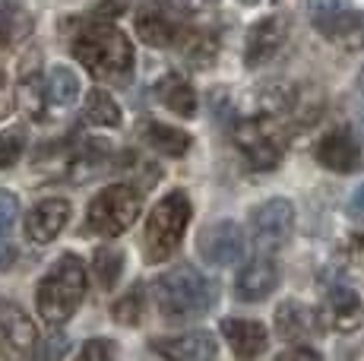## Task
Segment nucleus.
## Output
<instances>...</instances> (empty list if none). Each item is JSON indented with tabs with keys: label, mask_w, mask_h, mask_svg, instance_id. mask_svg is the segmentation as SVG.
I'll return each instance as SVG.
<instances>
[{
	"label": "nucleus",
	"mask_w": 364,
	"mask_h": 361,
	"mask_svg": "<svg viewBox=\"0 0 364 361\" xmlns=\"http://www.w3.org/2000/svg\"><path fill=\"white\" fill-rule=\"evenodd\" d=\"M282 358H320V352L317 349H307V345H298V349L282 352Z\"/></svg>",
	"instance_id": "c9c22d12"
},
{
	"label": "nucleus",
	"mask_w": 364,
	"mask_h": 361,
	"mask_svg": "<svg viewBox=\"0 0 364 361\" xmlns=\"http://www.w3.org/2000/svg\"><path fill=\"white\" fill-rule=\"evenodd\" d=\"M114 355H117V349L111 339H89L80 352V358H86V361H102V358H114Z\"/></svg>",
	"instance_id": "7c9ffc66"
},
{
	"label": "nucleus",
	"mask_w": 364,
	"mask_h": 361,
	"mask_svg": "<svg viewBox=\"0 0 364 361\" xmlns=\"http://www.w3.org/2000/svg\"><path fill=\"white\" fill-rule=\"evenodd\" d=\"M307 10H311L314 26L323 32L326 26H333L348 10V0H307Z\"/></svg>",
	"instance_id": "bb28decb"
},
{
	"label": "nucleus",
	"mask_w": 364,
	"mask_h": 361,
	"mask_svg": "<svg viewBox=\"0 0 364 361\" xmlns=\"http://www.w3.org/2000/svg\"><path fill=\"white\" fill-rule=\"evenodd\" d=\"M197 251L209 266H235L244 260L247 254V241L237 222H213L200 232L197 238Z\"/></svg>",
	"instance_id": "6e6552de"
},
{
	"label": "nucleus",
	"mask_w": 364,
	"mask_h": 361,
	"mask_svg": "<svg viewBox=\"0 0 364 361\" xmlns=\"http://www.w3.org/2000/svg\"><path fill=\"white\" fill-rule=\"evenodd\" d=\"M13 260H16V247L6 241V235H0V269L13 266Z\"/></svg>",
	"instance_id": "72a5a7b5"
},
{
	"label": "nucleus",
	"mask_w": 364,
	"mask_h": 361,
	"mask_svg": "<svg viewBox=\"0 0 364 361\" xmlns=\"http://www.w3.org/2000/svg\"><path fill=\"white\" fill-rule=\"evenodd\" d=\"M23 149H26V134L19 127L0 134V168H10V165L23 156Z\"/></svg>",
	"instance_id": "c85d7f7f"
},
{
	"label": "nucleus",
	"mask_w": 364,
	"mask_h": 361,
	"mask_svg": "<svg viewBox=\"0 0 364 361\" xmlns=\"http://www.w3.org/2000/svg\"><path fill=\"white\" fill-rule=\"evenodd\" d=\"M70 222V203L67 200H41V203L32 206V212L26 216V232H29V238L35 244H48V241H54L60 232H64V225Z\"/></svg>",
	"instance_id": "2eb2a0df"
},
{
	"label": "nucleus",
	"mask_w": 364,
	"mask_h": 361,
	"mask_svg": "<svg viewBox=\"0 0 364 361\" xmlns=\"http://www.w3.org/2000/svg\"><path fill=\"white\" fill-rule=\"evenodd\" d=\"M143 210V193L130 184H111L95 193V200L86 210V232L102 235V238H114V235L127 232L136 222Z\"/></svg>",
	"instance_id": "39448f33"
},
{
	"label": "nucleus",
	"mask_w": 364,
	"mask_h": 361,
	"mask_svg": "<svg viewBox=\"0 0 364 361\" xmlns=\"http://www.w3.org/2000/svg\"><path fill=\"white\" fill-rule=\"evenodd\" d=\"M191 200L187 193L174 190L162 197L152 206L149 219H146V232H143V254L149 263H165L168 257L181 247V238L187 232L191 222Z\"/></svg>",
	"instance_id": "20e7f679"
},
{
	"label": "nucleus",
	"mask_w": 364,
	"mask_h": 361,
	"mask_svg": "<svg viewBox=\"0 0 364 361\" xmlns=\"http://www.w3.org/2000/svg\"><path fill=\"white\" fill-rule=\"evenodd\" d=\"M348 216L358 219V222H364V184L352 193V200H348Z\"/></svg>",
	"instance_id": "473e14b6"
},
{
	"label": "nucleus",
	"mask_w": 364,
	"mask_h": 361,
	"mask_svg": "<svg viewBox=\"0 0 364 361\" xmlns=\"http://www.w3.org/2000/svg\"><path fill=\"white\" fill-rule=\"evenodd\" d=\"M187 10H206V6H213L215 0H184Z\"/></svg>",
	"instance_id": "e433bc0d"
},
{
	"label": "nucleus",
	"mask_w": 364,
	"mask_h": 361,
	"mask_svg": "<svg viewBox=\"0 0 364 361\" xmlns=\"http://www.w3.org/2000/svg\"><path fill=\"white\" fill-rule=\"evenodd\" d=\"M38 345L35 320L19 304L0 301V355L4 358H32Z\"/></svg>",
	"instance_id": "1a4fd4ad"
},
{
	"label": "nucleus",
	"mask_w": 364,
	"mask_h": 361,
	"mask_svg": "<svg viewBox=\"0 0 364 361\" xmlns=\"http://www.w3.org/2000/svg\"><path fill=\"white\" fill-rule=\"evenodd\" d=\"M26 29H29V23H26L23 13L13 10V6H0V48H10Z\"/></svg>",
	"instance_id": "cd10ccee"
},
{
	"label": "nucleus",
	"mask_w": 364,
	"mask_h": 361,
	"mask_svg": "<svg viewBox=\"0 0 364 361\" xmlns=\"http://www.w3.org/2000/svg\"><path fill=\"white\" fill-rule=\"evenodd\" d=\"M45 99L51 108H70L80 99V76L70 67H54L45 82Z\"/></svg>",
	"instance_id": "412c9836"
},
{
	"label": "nucleus",
	"mask_w": 364,
	"mask_h": 361,
	"mask_svg": "<svg viewBox=\"0 0 364 361\" xmlns=\"http://www.w3.org/2000/svg\"><path fill=\"white\" fill-rule=\"evenodd\" d=\"M143 140L156 152H162V156H184L191 149V136L184 130L168 127V124H159V121L143 124Z\"/></svg>",
	"instance_id": "aec40b11"
},
{
	"label": "nucleus",
	"mask_w": 364,
	"mask_h": 361,
	"mask_svg": "<svg viewBox=\"0 0 364 361\" xmlns=\"http://www.w3.org/2000/svg\"><path fill=\"white\" fill-rule=\"evenodd\" d=\"M222 336L228 339V345H232V352L237 358H257L269 345V333L257 320H235V317L232 320H222Z\"/></svg>",
	"instance_id": "f3484780"
},
{
	"label": "nucleus",
	"mask_w": 364,
	"mask_h": 361,
	"mask_svg": "<svg viewBox=\"0 0 364 361\" xmlns=\"http://www.w3.org/2000/svg\"><path fill=\"white\" fill-rule=\"evenodd\" d=\"M285 41V19L282 16H266L260 23L250 26L247 32V48H244V64L260 67L266 60L276 58V51Z\"/></svg>",
	"instance_id": "4468645a"
},
{
	"label": "nucleus",
	"mask_w": 364,
	"mask_h": 361,
	"mask_svg": "<svg viewBox=\"0 0 364 361\" xmlns=\"http://www.w3.org/2000/svg\"><path fill=\"white\" fill-rule=\"evenodd\" d=\"M317 162L323 168L336 171V175H352V171H358L364 165L361 143L355 140V134L348 127H333L326 136H320Z\"/></svg>",
	"instance_id": "9d476101"
},
{
	"label": "nucleus",
	"mask_w": 364,
	"mask_h": 361,
	"mask_svg": "<svg viewBox=\"0 0 364 361\" xmlns=\"http://www.w3.org/2000/svg\"><path fill=\"white\" fill-rule=\"evenodd\" d=\"M152 349L165 358H181V361H209L219 355L213 333H184V336H171V339H156Z\"/></svg>",
	"instance_id": "dca6fc26"
},
{
	"label": "nucleus",
	"mask_w": 364,
	"mask_h": 361,
	"mask_svg": "<svg viewBox=\"0 0 364 361\" xmlns=\"http://www.w3.org/2000/svg\"><path fill=\"white\" fill-rule=\"evenodd\" d=\"M323 317L333 330L355 333L364 323V304H361L358 291L348 286H333L323 298Z\"/></svg>",
	"instance_id": "ddd939ff"
},
{
	"label": "nucleus",
	"mask_w": 364,
	"mask_h": 361,
	"mask_svg": "<svg viewBox=\"0 0 364 361\" xmlns=\"http://www.w3.org/2000/svg\"><path fill=\"white\" fill-rule=\"evenodd\" d=\"M86 121L99 127H117L121 124V108L105 89H92L86 99Z\"/></svg>",
	"instance_id": "b1692460"
},
{
	"label": "nucleus",
	"mask_w": 364,
	"mask_h": 361,
	"mask_svg": "<svg viewBox=\"0 0 364 361\" xmlns=\"http://www.w3.org/2000/svg\"><path fill=\"white\" fill-rule=\"evenodd\" d=\"M235 146L241 149V156L247 158L250 168H257V171L276 168L285 152L282 124H279V117L272 114V111L247 117V121H241L235 127Z\"/></svg>",
	"instance_id": "423d86ee"
},
{
	"label": "nucleus",
	"mask_w": 364,
	"mask_h": 361,
	"mask_svg": "<svg viewBox=\"0 0 364 361\" xmlns=\"http://www.w3.org/2000/svg\"><path fill=\"white\" fill-rule=\"evenodd\" d=\"M156 95H159V102H162L168 111H174L178 117L197 114V95H193V86L181 73H165L156 86Z\"/></svg>",
	"instance_id": "a211bd4d"
},
{
	"label": "nucleus",
	"mask_w": 364,
	"mask_h": 361,
	"mask_svg": "<svg viewBox=\"0 0 364 361\" xmlns=\"http://www.w3.org/2000/svg\"><path fill=\"white\" fill-rule=\"evenodd\" d=\"M178 45L193 67H209L215 60V54H219V38L209 29H184Z\"/></svg>",
	"instance_id": "4be33fe9"
},
{
	"label": "nucleus",
	"mask_w": 364,
	"mask_h": 361,
	"mask_svg": "<svg viewBox=\"0 0 364 361\" xmlns=\"http://www.w3.org/2000/svg\"><path fill=\"white\" fill-rule=\"evenodd\" d=\"M92 273L102 289H114L124 273V254L117 247H99L92 254Z\"/></svg>",
	"instance_id": "393cba45"
},
{
	"label": "nucleus",
	"mask_w": 364,
	"mask_h": 361,
	"mask_svg": "<svg viewBox=\"0 0 364 361\" xmlns=\"http://www.w3.org/2000/svg\"><path fill=\"white\" fill-rule=\"evenodd\" d=\"M35 355L38 358H64V355H70V339L67 336H48L41 345H35Z\"/></svg>",
	"instance_id": "2f4dec72"
},
{
	"label": "nucleus",
	"mask_w": 364,
	"mask_h": 361,
	"mask_svg": "<svg viewBox=\"0 0 364 361\" xmlns=\"http://www.w3.org/2000/svg\"><path fill=\"white\" fill-rule=\"evenodd\" d=\"M323 36L342 45L346 51H358V48H364V13L346 10L333 26H326Z\"/></svg>",
	"instance_id": "5701e85b"
},
{
	"label": "nucleus",
	"mask_w": 364,
	"mask_h": 361,
	"mask_svg": "<svg viewBox=\"0 0 364 361\" xmlns=\"http://www.w3.org/2000/svg\"><path fill=\"white\" fill-rule=\"evenodd\" d=\"M82 295H86V266L80 263V257L64 254L41 276L38 289H35V308H38L41 320L58 326L73 317Z\"/></svg>",
	"instance_id": "7ed1b4c3"
},
{
	"label": "nucleus",
	"mask_w": 364,
	"mask_h": 361,
	"mask_svg": "<svg viewBox=\"0 0 364 361\" xmlns=\"http://www.w3.org/2000/svg\"><path fill=\"white\" fill-rule=\"evenodd\" d=\"M152 298L156 308L165 320L184 323V320H197V317L209 314L219 301V286L209 276H203L197 266L181 263V266L162 273L152 282Z\"/></svg>",
	"instance_id": "f257e3e1"
},
{
	"label": "nucleus",
	"mask_w": 364,
	"mask_h": 361,
	"mask_svg": "<svg viewBox=\"0 0 364 361\" xmlns=\"http://www.w3.org/2000/svg\"><path fill=\"white\" fill-rule=\"evenodd\" d=\"M0 86H4V70H0Z\"/></svg>",
	"instance_id": "ea45409f"
},
{
	"label": "nucleus",
	"mask_w": 364,
	"mask_h": 361,
	"mask_svg": "<svg viewBox=\"0 0 364 361\" xmlns=\"http://www.w3.org/2000/svg\"><path fill=\"white\" fill-rule=\"evenodd\" d=\"M314 311L304 308L301 301H282L276 311V333L282 339H291V343H301L304 336L314 333Z\"/></svg>",
	"instance_id": "6ab92c4d"
},
{
	"label": "nucleus",
	"mask_w": 364,
	"mask_h": 361,
	"mask_svg": "<svg viewBox=\"0 0 364 361\" xmlns=\"http://www.w3.org/2000/svg\"><path fill=\"white\" fill-rule=\"evenodd\" d=\"M136 32H139V38H143L146 45H152V48H171V45H178L184 26H181V19L174 16L168 6H162V4H146L143 10L136 13Z\"/></svg>",
	"instance_id": "9b49d317"
},
{
	"label": "nucleus",
	"mask_w": 364,
	"mask_h": 361,
	"mask_svg": "<svg viewBox=\"0 0 364 361\" xmlns=\"http://www.w3.org/2000/svg\"><path fill=\"white\" fill-rule=\"evenodd\" d=\"M276 286H279V266L269 257H257V260H250L247 266L237 273L235 295H237V301L257 304V301H266V298L276 291Z\"/></svg>",
	"instance_id": "f8f14e48"
},
{
	"label": "nucleus",
	"mask_w": 364,
	"mask_h": 361,
	"mask_svg": "<svg viewBox=\"0 0 364 361\" xmlns=\"http://www.w3.org/2000/svg\"><path fill=\"white\" fill-rule=\"evenodd\" d=\"M73 58L95 80L114 82L133 70V45L121 29L108 23H92L73 38Z\"/></svg>",
	"instance_id": "f03ea898"
},
{
	"label": "nucleus",
	"mask_w": 364,
	"mask_h": 361,
	"mask_svg": "<svg viewBox=\"0 0 364 361\" xmlns=\"http://www.w3.org/2000/svg\"><path fill=\"white\" fill-rule=\"evenodd\" d=\"M130 0H108V4L99 6V16H117V13H124V6H127Z\"/></svg>",
	"instance_id": "f704fd0d"
},
{
	"label": "nucleus",
	"mask_w": 364,
	"mask_h": 361,
	"mask_svg": "<svg viewBox=\"0 0 364 361\" xmlns=\"http://www.w3.org/2000/svg\"><path fill=\"white\" fill-rule=\"evenodd\" d=\"M241 4H257V0H241Z\"/></svg>",
	"instance_id": "a19ab883"
},
{
	"label": "nucleus",
	"mask_w": 364,
	"mask_h": 361,
	"mask_svg": "<svg viewBox=\"0 0 364 361\" xmlns=\"http://www.w3.org/2000/svg\"><path fill=\"white\" fill-rule=\"evenodd\" d=\"M358 86H361V92H364V70H361V76H358Z\"/></svg>",
	"instance_id": "58836bf2"
},
{
	"label": "nucleus",
	"mask_w": 364,
	"mask_h": 361,
	"mask_svg": "<svg viewBox=\"0 0 364 361\" xmlns=\"http://www.w3.org/2000/svg\"><path fill=\"white\" fill-rule=\"evenodd\" d=\"M16 216H19V200L10 190H0V235L10 232Z\"/></svg>",
	"instance_id": "c756f323"
},
{
	"label": "nucleus",
	"mask_w": 364,
	"mask_h": 361,
	"mask_svg": "<svg viewBox=\"0 0 364 361\" xmlns=\"http://www.w3.org/2000/svg\"><path fill=\"white\" fill-rule=\"evenodd\" d=\"M291 232H295V206L289 200L276 197L260 203L250 212V238L263 254H272L279 247L289 244Z\"/></svg>",
	"instance_id": "0eeeda50"
},
{
	"label": "nucleus",
	"mask_w": 364,
	"mask_h": 361,
	"mask_svg": "<svg viewBox=\"0 0 364 361\" xmlns=\"http://www.w3.org/2000/svg\"><path fill=\"white\" fill-rule=\"evenodd\" d=\"M6 114V102H0V117H4Z\"/></svg>",
	"instance_id": "4c0bfd02"
},
{
	"label": "nucleus",
	"mask_w": 364,
	"mask_h": 361,
	"mask_svg": "<svg viewBox=\"0 0 364 361\" xmlns=\"http://www.w3.org/2000/svg\"><path fill=\"white\" fill-rule=\"evenodd\" d=\"M143 304H146V295H143V286H133L121 301L111 308V317L124 326H136L139 317H143Z\"/></svg>",
	"instance_id": "a878e982"
}]
</instances>
